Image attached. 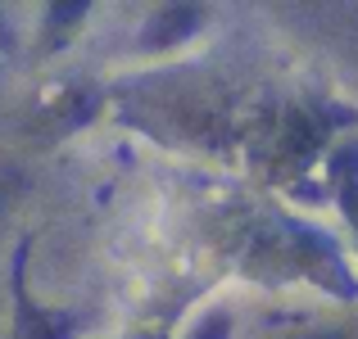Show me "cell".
I'll list each match as a JSON object with an SVG mask.
<instances>
[{
	"mask_svg": "<svg viewBox=\"0 0 358 339\" xmlns=\"http://www.w3.org/2000/svg\"><path fill=\"white\" fill-rule=\"evenodd\" d=\"M69 322L64 317H41V312H23V339H64Z\"/></svg>",
	"mask_w": 358,
	"mask_h": 339,
	"instance_id": "cell-2",
	"label": "cell"
},
{
	"mask_svg": "<svg viewBox=\"0 0 358 339\" xmlns=\"http://www.w3.org/2000/svg\"><path fill=\"white\" fill-rule=\"evenodd\" d=\"M308 339H336V335H308Z\"/></svg>",
	"mask_w": 358,
	"mask_h": 339,
	"instance_id": "cell-5",
	"label": "cell"
},
{
	"mask_svg": "<svg viewBox=\"0 0 358 339\" xmlns=\"http://www.w3.org/2000/svg\"><path fill=\"white\" fill-rule=\"evenodd\" d=\"M345 209H350V218L358 222V181L350 176V186H345Z\"/></svg>",
	"mask_w": 358,
	"mask_h": 339,
	"instance_id": "cell-4",
	"label": "cell"
},
{
	"mask_svg": "<svg viewBox=\"0 0 358 339\" xmlns=\"http://www.w3.org/2000/svg\"><path fill=\"white\" fill-rule=\"evenodd\" d=\"M222 335H227V317H209L200 331V339H222Z\"/></svg>",
	"mask_w": 358,
	"mask_h": 339,
	"instance_id": "cell-3",
	"label": "cell"
},
{
	"mask_svg": "<svg viewBox=\"0 0 358 339\" xmlns=\"http://www.w3.org/2000/svg\"><path fill=\"white\" fill-rule=\"evenodd\" d=\"M195 27V9H164L159 14V23L150 27V41L155 45H168V41H177V36H186Z\"/></svg>",
	"mask_w": 358,
	"mask_h": 339,
	"instance_id": "cell-1",
	"label": "cell"
}]
</instances>
